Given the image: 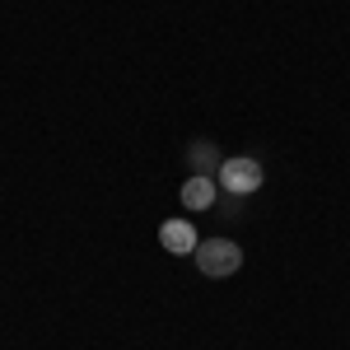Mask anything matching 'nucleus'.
Segmentation results:
<instances>
[{
  "label": "nucleus",
  "mask_w": 350,
  "mask_h": 350,
  "mask_svg": "<svg viewBox=\"0 0 350 350\" xmlns=\"http://www.w3.org/2000/svg\"><path fill=\"white\" fill-rule=\"evenodd\" d=\"M187 163L196 168V173H201V178H215V173H219V163H224V159H219V150L211 145V140H196V145L187 150Z\"/></svg>",
  "instance_id": "5"
},
{
  "label": "nucleus",
  "mask_w": 350,
  "mask_h": 350,
  "mask_svg": "<svg viewBox=\"0 0 350 350\" xmlns=\"http://www.w3.org/2000/svg\"><path fill=\"white\" fill-rule=\"evenodd\" d=\"M219 211H224L229 219H239V215H243V196H234V191H224V201H219Z\"/></svg>",
  "instance_id": "6"
},
{
  "label": "nucleus",
  "mask_w": 350,
  "mask_h": 350,
  "mask_svg": "<svg viewBox=\"0 0 350 350\" xmlns=\"http://www.w3.org/2000/svg\"><path fill=\"white\" fill-rule=\"evenodd\" d=\"M219 187L224 191H234V196H252V191L262 187V178H267V173H262V163L257 159H247V154H239V159H224L219 163Z\"/></svg>",
  "instance_id": "2"
},
{
  "label": "nucleus",
  "mask_w": 350,
  "mask_h": 350,
  "mask_svg": "<svg viewBox=\"0 0 350 350\" xmlns=\"http://www.w3.org/2000/svg\"><path fill=\"white\" fill-rule=\"evenodd\" d=\"M215 201H219L215 178H201V173H191L187 183H183V206H187V211H211Z\"/></svg>",
  "instance_id": "4"
},
{
  "label": "nucleus",
  "mask_w": 350,
  "mask_h": 350,
  "mask_svg": "<svg viewBox=\"0 0 350 350\" xmlns=\"http://www.w3.org/2000/svg\"><path fill=\"white\" fill-rule=\"evenodd\" d=\"M196 267H201V275H211V280H224V275H234V271L243 267V252H239V243H229V239H206V243H196Z\"/></svg>",
  "instance_id": "1"
},
{
  "label": "nucleus",
  "mask_w": 350,
  "mask_h": 350,
  "mask_svg": "<svg viewBox=\"0 0 350 350\" xmlns=\"http://www.w3.org/2000/svg\"><path fill=\"white\" fill-rule=\"evenodd\" d=\"M159 243H163V252H173V257H191V252H196V229H191V219H163Z\"/></svg>",
  "instance_id": "3"
}]
</instances>
